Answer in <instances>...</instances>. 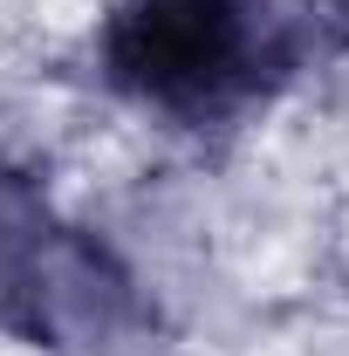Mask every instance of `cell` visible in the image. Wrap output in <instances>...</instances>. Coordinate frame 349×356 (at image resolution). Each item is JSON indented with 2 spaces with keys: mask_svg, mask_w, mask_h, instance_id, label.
Wrapping results in <instances>:
<instances>
[{
  "mask_svg": "<svg viewBox=\"0 0 349 356\" xmlns=\"http://www.w3.org/2000/svg\"><path fill=\"white\" fill-rule=\"evenodd\" d=\"M308 21L295 0H110L103 83L185 131L233 124L302 69Z\"/></svg>",
  "mask_w": 349,
  "mask_h": 356,
  "instance_id": "cell-1",
  "label": "cell"
},
{
  "mask_svg": "<svg viewBox=\"0 0 349 356\" xmlns=\"http://www.w3.org/2000/svg\"><path fill=\"white\" fill-rule=\"evenodd\" d=\"M158 315L110 240L0 172V336L48 356H137Z\"/></svg>",
  "mask_w": 349,
  "mask_h": 356,
  "instance_id": "cell-2",
  "label": "cell"
},
{
  "mask_svg": "<svg viewBox=\"0 0 349 356\" xmlns=\"http://www.w3.org/2000/svg\"><path fill=\"white\" fill-rule=\"evenodd\" d=\"M322 7H329V21H336V35L349 42V0H322Z\"/></svg>",
  "mask_w": 349,
  "mask_h": 356,
  "instance_id": "cell-3",
  "label": "cell"
}]
</instances>
